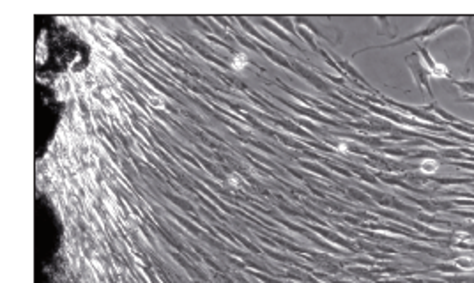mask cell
Segmentation results:
<instances>
[{"label":"cell","instance_id":"1","mask_svg":"<svg viewBox=\"0 0 474 283\" xmlns=\"http://www.w3.org/2000/svg\"><path fill=\"white\" fill-rule=\"evenodd\" d=\"M405 62H407L410 73H412L414 84L418 85V88L421 90V92H428L430 99L433 101V99H435V96H433L432 87H430V78H432V74H430V71L427 69V65L423 64V61H421L419 53H410V55H407Z\"/></svg>","mask_w":474,"mask_h":283},{"label":"cell","instance_id":"13","mask_svg":"<svg viewBox=\"0 0 474 283\" xmlns=\"http://www.w3.org/2000/svg\"><path fill=\"white\" fill-rule=\"evenodd\" d=\"M471 62H474V48H471V55H469V59H467V62H465V73H469L471 71Z\"/></svg>","mask_w":474,"mask_h":283},{"label":"cell","instance_id":"5","mask_svg":"<svg viewBox=\"0 0 474 283\" xmlns=\"http://www.w3.org/2000/svg\"><path fill=\"white\" fill-rule=\"evenodd\" d=\"M441 168V161L439 159H423L419 163V170L423 174H435L437 170Z\"/></svg>","mask_w":474,"mask_h":283},{"label":"cell","instance_id":"11","mask_svg":"<svg viewBox=\"0 0 474 283\" xmlns=\"http://www.w3.org/2000/svg\"><path fill=\"white\" fill-rule=\"evenodd\" d=\"M149 105L152 108H156V110H159V108H165L167 101H165V98L159 96V94H152V96H149Z\"/></svg>","mask_w":474,"mask_h":283},{"label":"cell","instance_id":"10","mask_svg":"<svg viewBox=\"0 0 474 283\" xmlns=\"http://www.w3.org/2000/svg\"><path fill=\"white\" fill-rule=\"evenodd\" d=\"M471 39V48H474V16H464V25Z\"/></svg>","mask_w":474,"mask_h":283},{"label":"cell","instance_id":"4","mask_svg":"<svg viewBox=\"0 0 474 283\" xmlns=\"http://www.w3.org/2000/svg\"><path fill=\"white\" fill-rule=\"evenodd\" d=\"M430 271H439V273H444V274H460V273H464V271H462L458 265L453 264V262H451V264H446V262L435 264V265H432V269H430Z\"/></svg>","mask_w":474,"mask_h":283},{"label":"cell","instance_id":"8","mask_svg":"<svg viewBox=\"0 0 474 283\" xmlns=\"http://www.w3.org/2000/svg\"><path fill=\"white\" fill-rule=\"evenodd\" d=\"M248 65V57L246 53H237L232 59V67L236 71H244V67Z\"/></svg>","mask_w":474,"mask_h":283},{"label":"cell","instance_id":"7","mask_svg":"<svg viewBox=\"0 0 474 283\" xmlns=\"http://www.w3.org/2000/svg\"><path fill=\"white\" fill-rule=\"evenodd\" d=\"M414 202V204H418L421 209H425V211H428V213H432V214H437L439 211H437V207H435V204H433V200L430 198V200H423V198H410Z\"/></svg>","mask_w":474,"mask_h":283},{"label":"cell","instance_id":"6","mask_svg":"<svg viewBox=\"0 0 474 283\" xmlns=\"http://www.w3.org/2000/svg\"><path fill=\"white\" fill-rule=\"evenodd\" d=\"M433 200V204H435V207H437V211L439 213H450V211H453L456 207V204H455V200H441V198H432Z\"/></svg>","mask_w":474,"mask_h":283},{"label":"cell","instance_id":"3","mask_svg":"<svg viewBox=\"0 0 474 283\" xmlns=\"http://www.w3.org/2000/svg\"><path fill=\"white\" fill-rule=\"evenodd\" d=\"M453 85H456V88L464 94L465 98H473L474 96V80H456L453 78L451 82Z\"/></svg>","mask_w":474,"mask_h":283},{"label":"cell","instance_id":"14","mask_svg":"<svg viewBox=\"0 0 474 283\" xmlns=\"http://www.w3.org/2000/svg\"><path fill=\"white\" fill-rule=\"evenodd\" d=\"M458 101H460V103H469V105H474V96H473V98H465V96H464V98L458 99Z\"/></svg>","mask_w":474,"mask_h":283},{"label":"cell","instance_id":"12","mask_svg":"<svg viewBox=\"0 0 474 283\" xmlns=\"http://www.w3.org/2000/svg\"><path fill=\"white\" fill-rule=\"evenodd\" d=\"M228 182L232 184V188H241V184H244V181L237 174H232V175L228 177Z\"/></svg>","mask_w":474,"mask_h":283},{"label":"cell","instance_id":"9","mask_svg":"<svg viewBox=\"0 0 474 283\" xmlns=\"http://www.w3.org/2000/svg\"><path fill=\"white\" fill-rule=\"evenodd\" d=\"M453 264L458 265L462 271L474 269V259H471V257H458V259L453 260Z\"/></svg>","mask_w":474,"mask_h":283},{"label":"cell","instance_id":"2","mask_svg":"<svg viewBox=\"0 0 474 283\" xmlns=\"http://www.w3.org/2000/svg\"><path fill=\"white\" fill-rule=\"evenodd\" d=\"M418 53L432 76H435V78H446V80H450V82H453V76H451V73L448 71L446 65L441 64V62H437L423 44H418Z\"/></svg>","mask_w":474,"mask_h":283}]
</instances>
